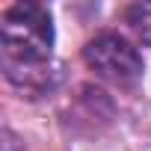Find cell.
Segmentation results:
<instances>
[{
    "label": "cell",
    "mask_w": 151,
    "mask_h": 151,
    "mask_svg": "<svg viewBox=\"0 0 151 151\" xmlns=\"http://www.w3.org/2000/svg\"><path fill=\"white\" fill-rule=\"evenodd\" d=\"M83 59L98 77L116 86H133L136 80H142L145 71L136 45L119 33H98L95 39H89L83 47Z\"/></svg>",
    "instance_id": "7a4b0ae2"
},
{
    "label": "cell",
    "mask_w": 151,
    "mask_h": 151,
    "mask_svg": "<svg viewBox=\"0 0 151 151\" xmlns=\"http://www.w3.org/2000/svg\"><path fill=\"white\" fill-rule=\"evenodd\" d=\"M124 24L142 45H151V3H130L124 9Z\"/></svg>",
    "instance_id": "3957f363"
},
{
    "label": "cell",
    "mask_w": 151,
    "mask_h": 151,
    "mask_svg": "<svg viewBox=\"0 0 151 151\" xmlns=\"http://www.w3.org/2000/svg\"><path fill=\"white\" fill-rule=\"evenodd\" d=\"M3 151H24V148H18V139H15V133H3Z\"/></svg>",
    "instance_id": "277c9868"
},
{
    "label": "cell",
    "mask_w": 151,
    "mask_h": 151,
    "mask_svg": "<svg viewBox=\"0 0 151 151\" xmlns=\"http://www.w3.org/2000/svg\"><path fill=\"white\" fill-rule=\"evenodd\" d=\"M50 50L53 21L47 6L33 0L12 3L0 21V56L6 80L30 95L50 89Z\"/></svg>",
    "instance_id": "6da1fadb"
}]
</instances>
